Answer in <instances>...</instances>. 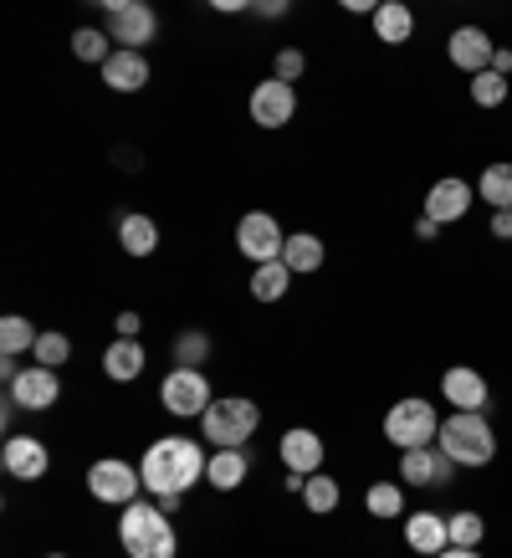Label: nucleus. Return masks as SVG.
<instances>
[{
	"instance_id": "f257e3e1",
	"label": "nucleus",
	"mask_w": 512,
	"mask_h": 558,
	"mask_svg": "<svg viewBox=\"0 0 512 558\" xmlns=\"http://www.w3.org/2000/svg\"><path fill=\"white\" fill-rule=\"evenodd\" d=\"M205 466H210V457H205L200 440L164 436V440H154L149 451H144L138 476H144V487H149L154 497H185V492L205 476Z\"/></svg>"
},
{
	"instance_id": "f03ea898",
	"label": "nucleus",
	"mask_w": 512,
	"mask_h": 558,
	"mask_svg": "<svg viewBox=\"0 0 512 558\" xmlns=\"http://www.w3.org/2000/svg\"><path fill=\"white\" fill-rule=\"evenodd\" d=\"M119 543L129 558H174L180 548L174 523L159 512V502H129L119 518Z\"/></svg>"
},
{
	"instance_id": "7ed1b4c3",
	"label": "nucleus",
	"mask_w": 512,
	"mask_h": 558,
	"mask_svg": "<svg viewBox=\"0 0 512 558\" xmlns=\"http://www.w3.org/2000/svg\"><path fill=\"white\" fill-rule=\"evenodd\" d=\"M256 425H261L256 400H246V395H221V400L200 415V436L210 440L216 451H241V446L256 436Z\"/></svg>"
},
{
	"instance_id": "20e7f679",
	"label": "nucleus",
	"mask_w": 512,
	"mask_h": 558,
	"mask_svg": "<svg viewBox=\"0 0 512 558\" xmlns=\"http://www.w3.org/2000/svg\"><path fill=\"white\" fill-rule=\"evenodd\" d=\"M436 446H441L456 466H472V472H481V466L497 457V436H492V425H487V415H466V410H456L451 421H441Z\"/></svg>"
},
{
	"instance_id": "39448f33",
	"label": "nucleus",
	"mask_w": 512,
	"mask_h": 558,
	"mask_svg": "<svg viewBox=\"0 0 512 558\" xmlns=\"http://www.w3.org/2000/svg\"><path fill=\"white\" fill-rule=\"evenodd\" d=\"M436 436H441V415H436V405L420 400V395H410V400H400V405L385 410V440H390L394 451L436 446Z\"/></svg>"
},
{
	"instance_id": "423d86ee",
	"label": "nucleus",
	"mask_w": 512,
	"mask_h": 558,
	"mask_svg": "<svg viewBox=\"0 0 512 558\" xmlns=\"http://www.w3.org/2000/svg\"><path fill=\"white\" fill-rule=\"evenodd\" d=\"M108 11V26L102 32L113 36V47L119 51H144L159 32V16H154V5L144 0H113V5H102Z\"/></svg>"
},
{
	"instance_id": "0eeeda50",
	"label": "nucleus",
	"mask_w": 512,
	"mask_h": 558,
	"mask_svg": "<svg viewBox=\"0 0 512 558\" xmlns=\"http://www.w3.org/2000/svg\"><path fill=\"white\" fill-rule=\"evenodd\" d=\"M159 400H164L170 415L195 421V415H205V410L216 405V389H210V379H205L200 369H180V364H174V369L164 374V385H159Z\"/></svg>"
},
{
	"instance_id": "6e6552de",
	"label": "nucleus",
	"mask_w": 512,
	"mask_h": 558,
	"mask_svg": "<svg viewBox=\"0 0 512 558\" xmlns=\"http://www.w3.org/2000/svg\"><path fill=\"white\" fill-rule=\"evenodd\" d=\"M87 492H93L98 502H108V508H129V502H138V492H144V476H138V466H129V461L102 457L87 466Z\"/></svg>"
},
{
	"instance_id": "1a4fd4ad",
	"label": "nucleus",
	"mask_w": 512,
	"mask_h": 558,
	"mask_svg": "<svg viewBox=\"0 0 512 558\" xmlns=\"http://www.w3.org/2000/svg\"><path fill=\"white\" fill-rule=\"evenodd\" d=\"M282 246H288V231L277 226V216L267 210H252V216L236 220V252L256 267H267V262H282Z\"/></svg>"
},
{
	"instance_id": "9d476101",
	"label": "nucleus",
	"mask_w": 512,
	"mask_h": 558,
	"mask_svg": "<svg viewBox=\"0 0 512 558\" xmlns=\"http://www.w3.org/2000/svg\"><path fill=\"white\" fill-rule=\"evenodd\" d=\"M461 466L446 457L441 446H420V451H400V482L405 487H446Z\"/></svg>"
},
{
	"instance_id": "9b49d317",
	"label": "nucleus",
	"mask_w": 512,
	"mask_h": 558,
	"mask_svg": "<svg viewBox=\"0 0 512 558\" xmlns=\"http://www.w3.org/2000/svg\"><path fill=\"white\" fill-rule=\"evenodd\" d=\"M277 457H282V466H288L292 476H318L324 472V457L328 446L318 430H307V425H292L288 436L277 440Z\"/></svg>"
},
{
	"instance_id": "f8f14e48",
	"label": "nucleus",
	"mask_w": 512,
	"mask_h": 558,
	"mask_svg": "<svg viewBox=\"0 0 512 558\" xmlns=\"http://www.w3.org/2000/svg\"><path fill=\"white\" fill-rule=\"evenodd\" d=\"M472 201H477V185H466V180H456V174H446V180H436V185L426 190V216L436 220V226H456V220H466Z\"/></svg>"
},
{
	"instance_id": "ddd939ff",
	"label": "nucleus",
	"mask_w": 512,
	"mask_h": 558,
	"mask_svg": "<svg viewBox=\"0 0 512 558\" xmlns=\"http://www.w3.org/2000/svg\"><path fill=\"white\" fill-rule=\"evenodd\" d=\"M446 57H451V68H461L466 77H481V72L492 68V36L481 32V26H456L451 32V41H446Z\"/></svg>"
},
{
	"instance_id": "4468645a",
	"label": "nucleus",
	"mask_w": 512,
	"mask_h": 558,
	"mask_svg": "<svg viewBox=\"0 0 512 558\" xmlns=\"http://www.w3.org/2000/svg\"><path fill=\"white\" fill-rule=\"evenodd\" d=\"M0 466H5V476H16V482H41L51 466V451L36 436H11L0 446Z\"/></svg>"
},
{
	"instance_id": "2eb2a0df",
	"label": "nucleus",
	"mask_w": 512,
	"mask_h": 558,
	"mask_svg": "<svg viewBox=\"0 0 512 558\" xmlns=\"http://www.w3.org/2000/svg\"><path fill=\"white\" fill-rule=\"evenodd\" d=\"M292 113H297V93H292L288 83L267 77V83L252 93V123L256 129H288Z\"/></svg>"
},
{
	"instance_id": "dca6fc26",
	"label": "nucleus",
	"mask_w": 512,
	"mask_h": 558,
	"mask_svg": "<svg viewBox=\"0 0 512 558\" xmlns=\"http://www.w3.org/2000/svg\"><path fill=\"white\" fill-rule=\"evenodd\" d=\"M487 379H481V369H472V364H451V369L441 374V400H451L456 410H466V415H481L487 410Z\"/></svg>"
},
{
	"instance_id": "f3484780",
	"label": "nucleus",
	"mask_w": 512,
	"mask_h": 558,
	"mask_svg": "<svg viewBox=\"0 0 512 558\" xmlns=\"http://www.w3.org/2000/svg\"><path fill=\"white\" fill-rule=\"evenodd\" d=\"M57 395H62V379H57V369H41V364L21 369L16 385H11V400H16L21 410H51Z\"/></svg>"
},
{
	"instance_id": "a211bd4d",
	"label": "nucleus",
	"mask_w": 512,
	"mask_h": 558,
	"mask_svg": "<svg viewBox=\"0 0 512 558\" xmlns=\"http://www.w3.org/2000/svg\"><path fill=\"white\" fill-rule=\"evenodd\" d=\"M405 543L415 548L420 558H436L451 548V533H446V518L441 512H410L405 518Z\"/></svg>"
},
{
	"instance_id": "6ab92c4d",
	"label": "nucleus",
	"mask_w": 512,
	"mask_h": 558,
	"mask_svg": "<svg viewBox=\"0 0 512 558\" xmlns=\"http://www.w3.org/2000/svg\"><path fill=\"white\" fill-rule=\"evenodd\" d=\"M102 83L113 87V93H138V87H149V62H144V51H119L102 62Z\"/></svg>"
},
{
	"instance_id": "aec40b11",
	"label": "nucleus",
	"mask_w": 512,
	"mask_h": 558,
	"mask_svg": "<svg viewBox=\"0 0 512 558\" xmlns=\"http://www.w3.org/2000/svg\"><path fill=\"white\" fill-rule=\"evenodd\" d=\"M144 364H149V354H144L138 339H113L108 354H102V374H108L113 385H134L138 374H144Z\"/></svg>"
},
{
	"instance_id": "412c9836",
	"label": "nucleus",
	"mask_w": 512,
	"mask_h": 558,
	"mask_svg": "<svg viewBox=\"0 0 512 558\" xmlns=\"http://www.w3.org/2000/svg\"><path fill=\"white\" fill-rule=\"evenodd\" d=\"M282 262H288L292 277H307V271H324L328 246L313 236V231H292L288 246H282Z\"/></svg>"
},
{
	"instance_id": "4be33fe9",
	"label": "nucleus",
	"mask_w": 512,
	"mask_h": 558,
	"mask_svg": "<svg viewBox=\"0 0 512 558\" xmlns=\"http://www.w3.org/2000/svg\"><path fill=\"white\" fill-rule=\"evenodd\" d=\"M119 246L129 256H154V246H159V226H154V216H138V210L119 216Z\"/></svg>"
},
{
	"instance_id": "5701e85b",
	"label": "nucleus",
	"mask_w": 512,
	"mask_h": 558,
	"mask_svg": "<svg viewBox=\"0 0 512 558\" xmlns=\"http://www.w3.org/2000/svg\"><path fill=\"white\" fill-rule=\"evenodd\" d=\"M375 36H379V41H390V47L410 41V36H415V16H410V5H400V0H379Z\"/></svg>"
},
{
	"instance_id": "b1692460",
	"label": "nucleus",
	"mask_w": 512,
	"mask_h": 558,
	"mask_svg": "<svg viewBox=\"0 0 512 558\" xmlns=\"http://www.w3.org/2000/svg\"><path fill=\"white\" fill-rule=\"evenodd\" d=\"M364 508H369V518H379V523L410 518L405 512V482H375V487L364 492Z\"/></svg>"
},
{
	"instance_id": "393cba45",
	"label": "nucleus",
	"mask_w": 512,
	"mask_h": 558,
	"mask_svg": "<svg viewBox=\"0 0 512 558\" xmlns=\"http://www.w3.org/2000/svg\"><path fill=\"white\" fill-rule=\"evenodd\" d=\"M246 472H252V461L241 457V451H216L210 466H205V482L216 492H236L241 482H246Z\"/></svg>"
},
{
	"instance_id": "a878e982",
	"label": "nucleus",
	"mask_w": 512,
	"mask_h": 558,
	"mask_svg": "<svg viewBox=\"0 0 512 558\" xmlns=\"http://www.w3.org/2000/svg\"><path fill=\"white\" fill-rule=\"evenodd\" d=\"M292 288V271L288 262H267V267H256L252 271V298L256 303H282Z\"/></svg>"
},
{
	"instance_id": "bb28decb",
	"label": "nucleus",
	"mask_w": 512,
	"mask_h": 558,
	"mask_svg": "<svg viewBox=\"0 0 512 558\" xmlns=\"http://www.w3.org/2000/svg\"><path fill=\"white\" fill-rule=\"evenodd\" d=\"M477 195L492 210H512V165H487L477 180Z\"/></svg>"
},
{
	"instance_id": "cd10ccee",
	"label": "nucleus",
	"mask_w": 512,
	"mask_h": 558,
	"mask_svg": "<svg viewBox=\"0 0 512 558\" xmlns=\"http://www.w3.org/2000/svg\"><path fill=\"white\" fill-rule=\"evenodd\" d=\"M36 339H41V333H36L32 328V318H21V313H5V318H0V354H26V349H36Z\"/></svg>"
},
{
	"instance_id": "c85d7f7f",
	"label": "nucleus",
	"mask_w": 512,
	"mask_h": 558,
	"mask_svg": "<svg viewBox=\"0 0 512 558\" xmlns=\"http://www.w3.org/2000/svg\"><path fill=\"white\" fill-rule=\"evenodd\" d=\"M113 36L102 32V26H83V32H72V57L77 62H93V68H102L108 57H113V47H108Z\"/></svg>"
},
{
	"instance_id": "c756f323",
	"label": "nucleus",
	"mask_w": 512,
	"mask_h": 558,
	"mask_svg": "<svg viewBox=\"0 0 512 558\" xmlns=\"http://www.w3.org/2000/svg\"><path fill=\"white\" fill-rule=\"evenodd\" d=\"M303 502H307V512H318V518H328V512L343 502V487L333 482V476H307V487H303Z\"/></svg>"
},
{
	"instance_id": "7c9ffc66",
	"label": "nucleus",
	"mask_w": 512,
	"mask_h": 558,
	"mask_svg": "<svg viewBox=\"0 0 512 558\" xmlns=\"http://www.w3.org/2000/svg\"><path fill=\"white\" fill-rule=\"evenodd\" d=\"M446 533H451V548H481L487 518H481V512H451V518H446Z\"/></svg>"
},
{
	"instance_id": "2f4dec72",
	"label": "nucleus",
	"mask_w": 512,
	"mask_h": 558,
	"mask_svg": "<svg viewBox=\"0 0 512 558\" xmlns=\"http://www.w3.org/2000/svg\"><path fill=\"white\" fill-rule=\"evenodd\" d=\"M205 359H210V333L195 328V333H180V339H174V364H180V369H200Z\"/></svg>"
},
{
	"instance_id": "473e14b6",
	"label": "nucleus",
	"mask_w": 512,
	"mask_h": 558,
	"mask_svg": "<svg viewBox=\"0 0 512 558\" xmlns=\"http://www.w3.org/2000/svg\"><path fill=\"white\" fill-rule=\"evenodd\" d=\"M472 102L477 108H502L508 102V77H497L492 68L481 72V77H472Z\"/></svg>"
},
{
	"instance_id": "72a5a7b5",
	"label": "nucleus",
	"mask_w": 512,
	"mask_h": 558,
	"mask_svg": "<svg viewBox=\"0 0 512 558\" xmlns=\"http://www.w3.org/2000/svg\"><path fill=\"white\" fill-rule=\"evenodd\" d=\"M32 354H36V364H41V369H62V364L72 359V343H68V333H41Z\"/></svg>"
},
{
	"instance_id": "f704fd0d",
	"label": "nucleus",
	"mask_w": 512,
	"mask_h": 558,
	"mask_svg": "<svg viewBox=\"0 0 512 558\" xmlns=\"http://www.w3.org/2000/svg\"><path fill=\"white\" fill-rule=\"evenodd\" d=\"M272 77H277V83H297V77H303V68H307V57H303V51H297V47H282V51H277V62H272Z\"/></svg>"
},
{
	"instance_id": "c9c22d12",
	"label": "nucleus",
	"mask_w": 512,
	"mask_h": 558,
	"mask_svg": "<svg viewBox=\"0 0 512 558\" xmlns=\"http://www.w3.org/2000/svg\"><path fill=\"white\" fill-rule=\"evenodd\" d=\"M246 11H256L261 21H282V16H288V5H282V0H261V5H246Z\"/></svg>"
},
{
	"instance_id": "e433bc0d",
	"label": "nucleus",
	"mask_w": 512,
	"mask_h": 558,
	"mask_svg": "<svg viewBox=\"0 0 512 558\" xmlns=\"http://www.w3.org/2000/svg\"><path fill=\"white\" fill-rule=\"evenodd\" d=\"M492 236L512 241V210H492Z\"/></svg>"
},
{
	"instance_id": "4c0bfd02",
	"label": "nucleus",
	"mask_w": 512,
	"mask_h": 558,
	"mask_svg": "<svg viewBox=\"0 0 512 558\" xmlns=\"http://www.w3.org/2000/svg\"><path fill=\"white\" fill-rule=\"evenodd\" d=\"M119 339H138V313H119Z\"/></svg>"
},
{
	"instance_id": "58836bf2",
	"label": "nucleus",
	"mask_w": 512,
	"mask_h": 558,
	"mask_svg": "<svg viewBox=\"0 0 512 558\" xmlns=\"http://www.w3.org/2000/svg\"><path fill=\"white\" fill-rule=\"evenodd\" d=\"M415 236H420V241H436V236H441V226H436L430 216H420V220H415Z\"/></svg>"
},
{
	"instance_id": "ea45409f",
	"label": "nucleus",
	"mask_w": 512,
	"mask_h": 558,
	"mask_svg": "<svg viewBox=\"0 0 512 558\" xmlns=\"http://www.w3.org/2000/svg\"><path fill=\"white\" fill-rule=\"evenodd\" d=\"M343 11H354V16H369V21H375L379 5H375V0H343Z\"/></svg>"
},
{
	"instance_id": "a19ab883",
	"label": "nucleus",
	"mask_w": 512,
	"mask_h": 558,
	"mask_svg": "<svg viewBox=\"0 0 512 558\" xmlns=\"http://www.w3.org/2000/svg\"><path fill=\"white\" fill-rule=\"evenodd\" d=\"M492 72H497V77H508V72H512V51H508V47H497V57H492Z\"/></svg>"
},
{
	"instance_id": "79ce46f5",
	"label": "nucleus",
	"mask_w": 512,
	"mask_h": 558,
	"mask_svg": "<svg viewBox=\"0 0 512 558\" xmlns=\"http://www.w3.org/2000/svg\"><path fill=\"white\" fill-rule=\"evenodd\" d=\"M216 11H221V16H241L246 5H241V0H216Z\"/></svg>"
},
{
	"instance_id": "37998d69",
	"label": "nucleus",
	"mask_w": 512,
	"mask_h": 558,
	"mask_svg": "<svg viewBox=\"0 0 512 558\" xmlns=\"http://www.w3.org/2000/svg\"><path fill=\"white\" fill-rule=\"evenodd\" d=\"M436 558H481V548H446V554H436Z\"/></svg>"
},
{
	"instance_id": "c03bdc74",
	"label": "nucleus",
	"mask_w": 512,
	"mask_h": 558,
	"mask_svg": "<svg viewBox=\"0 0 512 558\" xmlns=\"http://www.w3.org/2000/svg\"><path fill=\"white\" fill-rule=\"evenodd\" d=\"M47 558H68V554H47Z\"/></svg>"
}]
</instances>
